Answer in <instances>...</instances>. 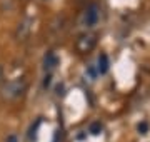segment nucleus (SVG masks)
Wrapping results in <instances>:
<instances>
[{
  "instance_id": "nucleus-8",
  "label": "nucleus",
  "mask_w": 150,
  "mask_h": 142,
  "mask_svg": "<svg viewBox=\"0 0 150 142\" xmlns=\"http://www.w3.org/2000/svg\"><path fill=\"white\" fill-rule=\"evenodd\" d=\"M137 129H139L140 134H147V132H149V124H147V122H142V124H139Z\"/></svg>"
},
{
  "instance_id": "nucleus-5",
  "label": "nucleus",
  "mask_w": 150,
  "mask_h": 142,
  "mask_svg": "<svg viewBox=\"0 0 150 142\" xmlns=\"http://www.w3.org/2000/svg\"><path fill=\"white\" fill-rule=\"evenodd\" d=\"M57 65H59V57H57V54L55 52H47L45 57H43V70L50 74V72H54L57 69Z\"/></svg>"
},
{
  "instance_id": "nucleus-7",
  "label": "nucleus",
  "mask_w": 150,
  "mask_h": 142,
  "mask_svg": "<svg viewBox=\"0 0 150 142\" xmlns=\"http://www.w3.org/2000/svg\"><path fill=\"white\" fill-rule=\"evenodd\" d=\"M90 132L93 136H98L100 132H102V124L100 122H92L90 124Z\"/></svg>"
},
{
  "instance_id": "nucleus-2",
  "label": "nucleus",
  "mask_w": 150,
  "mask_h": 142,
  "mask_svg": "<svg viewBox=\"0 0 150 142\" xmlns=\"http://www.w3.org/2000/svg\"><path fill=\"white\" fill-rule=\"evenodd\" d=\"M95 45H97V33L93 32H83L75 40V50L82 55L90 54L92 50L95 49Z\"/></svg>"
},
{
  "instance_id": "nucleus-4",
  "label": "nucleus",
  "mask_w": 150,
  "mask_h": 142,
  "mask_svg": "<svg viewBox=\"0 0 150 142\" xmlns=\"http://www.w3.org/2000/svg\"><path fill=\"white\" fill-rule=\"evenodd\" d=\"M30 33H32V20H30V18H23V20H20V22L17 23L13 37H15L17 42L22 44V42H27L28 40Z\"/></svg>"
},
{
  "instance_id": "nucleus-9",
  "label": "nucleus",
  "mask_w": 150,
  "mask_h": 142,
  "mask_svg": "<svg viewBox=\"0 0 150 142\" xmlns=\"http://www.w3.org/2000/svg\"><path fill=\"white\" fill-rule=\"evenodd\" d=\"M5 82H7L5 80V70H4V67L0 65V87H2Z\"/></svg>"
},
{
  "instance_id": "nucleus-3",
  "label": "nucleus",
  "mask_w": 150,
  "mask_h": 142,
  "mask_svg": "<svg viewBox=\"0 0 150 142\" xmlns=\"http://www.w3.org/2000/svg\"><path fill=\"white\" fill-rule=\"evenodd\" d=\"M98 18H100V7L97 4H90L82 13V25L90 28L98 22Z\"/></svg>"
},
{
  "instance_id": "nucleus-10",
  "label": "nucleus",
  "mask_w": 150,
  "mask_h": 142,
  "mask_svg": "<svg viewBox=\"0 0 150 142\" xmlns=\"http://www.w3.org/2000/svg\"><path fill=\"white\" fill-rule=\"evenodd\" d=\"M5 142H18V139H17L15 134H10V136L5 137Z\"/></svg>"
},
{
  "instance_id": "nucleus-6",
  "label": "nucleus",
  "mask_w": 150,
  "mask_h": 142,
  "mask_svg": "<svg viewBox=\"0 0 150 142\" xmlns=\"http://www.w3.org/2000/svg\"><path fill=\"white\" fill-rule=\"evenodd\" d=\"M108 65H110V62H108L107 54H100L98 59H97V67H95L97 74H105L108 70Z\"/></svg>"
},
{
  "instance_id": "nucleus-1",
  "label": "nucleus",
  "mask_w": 150,
  "mask_h": 142,
  "mask_svg": "<svg viewBox=\"0 0 150 142\" xmlns=\"http://www.w3.org/2000/svg\"><path fill=\"white\" fill-rule=\"evenodd\" d=\"M27 87L28 84L25 80V77H17V79H12L0 87V95L5 102H15V100H18L20 97L25 95Z\"/></svg>"
}]
</instances>
